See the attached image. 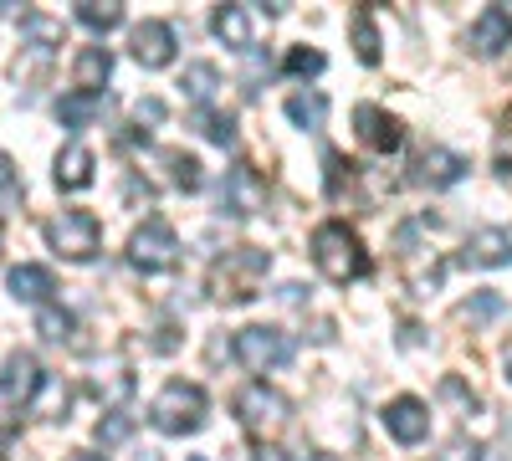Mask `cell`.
Masks as SVG:
<instances>
[{
	"mask_svg": "<svg viewBox=\"0 0 512 461\" xmlns=\"http://www.w3.org/2000/svg\"><path fill=\"white\" fill-rule=\"evenodd\" d=\"M461 262H466V267H507V262H512V226H487V231H477L472 241H466Z\"/></svg>",
	"mask_w": 512,
	"mask_h": 461,
	"instance_id": "5bb4252c",
	"label": "cell"
},
{
	"mask_svg": "<svg viewBox=\"0 0 512 461\" xmlns=\"http://www.w3.org/2000/svg\"><path fill=\"white\" fill-rule=\"evenodd\" d=\"M323 164H328V195H333V200H344V190H354V164H349L344 154H333V149H328Z\"/></svg>",
	"mask_w": 512,
	"mask_h": 461,
	"instance_id": "83f0119b",
	"label": "cell"
},
{
	"mask_svg": "<svg viewBox=\"0 0 512 461\" xmlns=\"http://www.w3.org/2000/svg\"><path fill=\"white\" fill-rule=\"evenodd\" d=\"M502 308H507V303H502V292H477L472 303H461V308H456V318H461V323H472V328H482V323L502 318Z\"/></svg>",
	"mask_w": 512,
	"mask_h": 461,
	"instance_id": "484cf974",
	"label": "cell"
},
{
	"mask_svg": "<svg viewBox=\"0 0 512 461\" xmlns=\"http://www.w3.org/2000/svg\"><path fill=\"white\" fill-rule=\"evenodd\" d=\"M349 31H354V52H359V62H379V26H374V16H369V6H359L354 16H349Z\"/></svg>",
	"mask_w": 512,
	"mask_h": 461,
	"instance_id": "44dd1931",
	"label": "cell"
},
{
	"mask_svg": "<svg viewBox=\"0 0 512 461\" xmlns=\"http://www.w3.org/2000/svg\"><path fill=\"white\" fill-rule=\"evenodd\" d=\"M287 400L277 395V390H267V385H246L241 395H236V415H241V421L251 426V431H282L287 426Z\"/></svg>",
	"mask_w": 512,
	"mask_h": 461,
	"instance_id": "ba28073f",
	"label": "cell"
},
{
	"mask_svg": "<svg viewBox=\"0 0 512 461\" xmlns=\"http://www.w3.org/2000/svg\"><path fill=\"white\" fill-rule=\"evenodd\" d=\"M292 461H338V456H328V451H303V456H292Z\"/></svg>",
	"mask_w": 512,
	"mask_h": 461,
	"instance_id": "e575fe53",
	"label": "cell"
},
{
	"mask_svg": "<svg viewBox=\"0 0 512 461\" xmlns=\"http://www.w3.org/2000/svg\"><path fill=\"white\" fill-rule=\"evenodd\" d=\"M436 461H482V446L472 441V436H456V441H446L441 446V456Z\"/></svg>",
	"mask_w": 512,
	"mask_h": 461,
	"instance_id": "1f68e13d",
	"label": "cell"
},
{
	"mask_svg": "<svg viewBox=\"0 0 512 461\" xmlns=\"http://www.w3.org/2000/svg\"><path fill=\"white\" fill-rule=\"evenodd\" d=\"M267 272H272V251L231 246L226 257H216V267H210V298L216 303H251L256 292H262Z\"/></svg>",
	"mask_w": 512,
	"mask_h": 461,
	"instance_id": "6da1fadb",
	"label": "cell"
},
{
	"mask_svg": "<svg viewBox=\"0 0 512 461\" xmlns=\"http://www.w3.org/2000/svg\"><path fill=\"white\" fill-rule=\"evenodd\" d=\"M262 200H267V185H262V175H256L251 164L226 170V180H221V216H256Z\"/></svg>",
	"mask_w": 512,
	"mask_h": 461,
	"instance_id": "9c48e42d",
	"label": "cell"
},
{
	"mask_svg": "<svg viewBox=\"0 0 512 461\" xmlns=\"http://www.w3.org/2000/svg\"><path fill=\"white\" fill-rule=\"evenodd\" d=\"M354 123H359V139H364L374 154H395L400 139H405L400 123L384 113V108H374V103H359V108H354Z\"/></svg>",
	"mask_w": 512,
	"mask_h": 461,
	"instance_id": "4fadbf2b",
	"label": "cell"
},
{
	"mask_svg": "<svg viewBox=\"0 0 512 461\" xmlns=\"http://www.w3.org/2000/svg\"><path fill=\"white\" fill-rule=\"evenodd\" d=\"M313 262L328 282H359L369 272V251L344 221H328L313 231Z\"/></svg>",
	"mask_w": 512,
	"mask_h": 461,
	"instance_id": "7a4b0ae2",
	"label": "cell"
},
{
	"mask_svg": "<svg viewBox=\"0 0 512 461\" xmlns=\"http://www.w3.org/2000/svg\"><path fill=\"white\" fill-rule=\"evenodd\" d=\"M159 159H164L169 180H175L180 190H200V185H205V175H200V159H195V154H185V149H164Z\"/></svg>",
	"mask_w": 512,
	"mask_h": 461,
	"instance_id": "603a6c76",
	"label": "cell"
},
{
	"mask_svg": "<svg viewBox=\"0 0 512 461\" xmlns=\"http://www.w3.org/2000/svg\"><path fill=\"white\" fill-rule=\"evenodd\" d=\"M466 47H472L477 57H497L502 47H512V6H492L472 21V31H466Z\"/></svg>",
	"mask_w": 512,
	"mask_h": 461,
	"instance_id": "7c38bea8",
	"label": "cell"
},
{
	"mask_svg": "<svg viewBox=\"0 0 512 461\" xmlns=\"http://www.w3.org/2000/svg\"><path fill=\"white\" fill-rule=\"evenodd\" d=\"M128 262L139 272H175L180 267V241L164 221H144L134 236H128Z\"/></svg>",
	"mask_w": 512,
	"mask_h": 461,
	"instance_id": "8992f818",
	"label": "cell"
},
{
	"mask_svg": "<svg viewBox=\"0 0 512 461\" xmlns=\"http://www.w3.org/2000/svg\"><path fill=\"white\" fill-rule=\"evenodd\" d=\"M77 21L93 26V31H113V26L123 21V6H118V0H103V6H98V0H82V6H77Z\"/></svg>",
	"mask_w": 512,
	"mask_h": 461,
	"instance_id": "4316f807",
	"label": "cell"
},
{
	"mask_svg": "<svg viewBox=\"0 0 512 461\" xmlns=\"http://www.w3.org/2000/svg\"><path fill=\"white\" fill-rule=\"evenodd\" d=\"M47 241H52V251H62L67 262H88V257H98L103 226H98V216H88V211H57V216L47 221Z\"/></svg>",
	"mask_w": 512,
	"mask_h": 461,
	"instance_id": "5b68a950",
	"label": "cell"
},
{
	"mask_svg": "<svg viewBox=\"0 0 512 461\" xmlns=\"http://www.w3.org/2000/svg\"><path fill=\"white\" fill-rule=\"evenodd\" d=\"M134 62H144V67H169L175 62V31H169V21L134 26Z\"/></svg>",
	"mask_w": 512,
	"mask_h": 461,
	"instance_id": "9a60e30c",
	"label": "cell"
},
{
	"mask_svg": "<svg viewBox=\"0 0 512 461\" xmlns=\"http://www.w3.org/2000/svg\"><path fill=\"white\" fill-rule=\"evenodd\" d=\"M287 72H297V77H318V72H323V52H313V47H292V52H287Z\"/></svg>",
	"mask_w": 512,
	"mask_h": 461,
	"instance_id": "f546056e",
	"label": "cell"
},
{
	"mask_svg": "<svg viewBox=\"0 0 512 461\" xmlns=\"http://www.w3.org/2000/svg\"><path fill=\"white\" fill-rule=\"evenodd\" d=\"M108 72H113V57H108L103 47H82V52H77V62H72V82H77V93H98L103 82H108Z\"/></svg>",
	"mask_w": 512,
	"mask_h": 461,
	"instance_id": "d6986e66",
	"label": "cell"
},
{
	"mask_svg": "<svg viewBox=\"0 0 512 461\" xmlns=\"http://www.w3.org/2000/svg\"><path fill=\"white\" fill-rule=\"evenodd\" d=\"M502 369H507V374H502V380H507V385H512V349H507V354H502Z\"/></svg>",
	"mask_w": 512,
	"mask_h": 461,
	"instance_id": "d590c367",
	"label": "cell"
},
{
	"mask_svg": "<svg viewBox=\"0 0 512 461\" xmlns=\"http://www.w3.org/2000/svg\"><path fill=\"white\" fill-rule=\"evenodd\" d=\"M36 328L47 333V339H57V344H62L67 333H72V318H67V313H57V308H41V313H36Z\"/></svg>",
	"mask_w": 512,
	"mask_h": 461,
	"instance_id": "4dcf8cb0",
	"label": "cell"
},
{
	"mask_svg": "<svg viewBox=\"0 0 512 461\" xmlns=\"http://www.w3.org/2000/svg\"><path fill=\"white\" fill-rule=\"evenodd\" d=\"M384 431H390L400 446H420L425 436H431V410H425L415 395H400L384 405Z\"/></svg>",
	"mask_w": 512,
	"mask_h": 461,
	"instance_id": "30bf717a",
	"label": "cell"
},
{
	"mask_svg": "<svg viewBox=\"0 0 512 461\" xmlns=\"http://www.w3.org/2000/svg\"><path fill=\"white\" fill-rule=\"evenodd\" d=\"M195 129H200L210 144H221V149H231V144H236V118H231V113L200 108V113H195Z\"/></svg>",
	"mask_w": 512,
	"mask_h": 461,
	"instance_id": "cb8c5ba5",
	"label": "cell"
},
{
	"mask_svg": "<svg viewBox=\"0 0 512 461\" xmlns=\"http://www.w3.org/2000/svg\"><path fill=\"white\" fill-rule=\"evenodd\" d=\"M98 113H103V93H67L57 103V118L67 123V129H82V123L98 118Z\"/></svg>",
	"mask_w": 512,
	"mask_h": 461,
	"instance_id": "7402d4cb",
	"label": "cell"
},
{
	"mask_svg": "<svg viewBox=\"0 0 512 461\" xmlns=\"http://www.w3.org/2000/svg\"><path fill=\"white\" fill-rule=\"evenodd\" d=\"M180 88L195 98V103H210V98H216V88H221V72L216 67H210V62H190L185 67V82H180Z\"/></svg>",
	"mask_w": 512,
	"mask_h": 461,
	"instance_id": "d4e9b609",
	"label": "cell"
},
{
	"mask_svg": "<svg viewBox=\"0 0 512 461\" xmlns=\"http://www.w3.org/2000/svg\"><path fill=\"white\" fill-rule=\"evenodd\" d=\"M16 205H21V170L0 154V216L16 211Z\"/></svg>",
	"mask_w": 512,
	"mask_h": 461,
	"instance_id": "f1b7e54d",
	"label": "cell"
},
{
	"mask_svg": "<svg viewBox=\"0 0 512 461\" xmlns=\"http://www.w3.org/2000/svg\"><path fill=\"white\" fill-rule=\"evenodd\" d=\"M164 118V103L159 98H139V108H134V123H139V129H144V123H159ZM149 134V129H144Z\"/></svg>",
	"mask_w": 512,
	"mask_h": 461,
	"instance_id": "836d02e7",
	"label": "cell"
},
{
	"mask_svg": "<svg viewBox=\"0 0 512 461\" xmlns=\"http://www.w3.org/2000/svg\"><path fill=\"white\" fill-rule=\"evenodd\" d=\"M190 461H205V456H190Z\"/></svg>",
	"mask_w": 512,
	"mask_h": 461,
	"instance_id": "74e56055",
	"label": "cell"
},
{
	"mask_svg": "<svg viewBox=\"0 0 512 461\" xmlns=\"http://www.w3.org/2000/svg\"><path fill=\"white\" fill-rule=\"evenodd\" d=\"M149 421L164 431V436H185V431H200L205 426V390L200 385H185V380H169L154 405H149Z\"/></svg>",
	"mask_w": 512,
	"mask_h": 461,
	"instance_id": "3957f363",
	"label": "cell"
},
{
	"mask_svg": "<svg viewBox=\"0 0 512 461\" xmlns=\"http://www.w3.org/2000/svg\"><path fill=\"white\" fill-rule=\"evenodd\" d=\"M93 149L88 144H67L62 154H57V185L62 190H88L93 185Z\"/></svg>",
	"mask_w": 512,
	"mask_h": 461,
	"instance_id": "e0dca14e",
	"label": "cell"
},
{
	"mask_svg": "<svg viewBox=\"0 0 512 461\" xmlns=\"http://www.w3.org/2000/svg\"><path fill=\"white\" fill-rule=\"evenodd\" d=\"M231 354H236V364H241V369L267 374V369H282V364L292 359V339H287L282 328L251 323V328H241L236 339H231Z\"/></svg>",
	"mask_w": 512,
	"mask_h": 461,
	"instance_id": "277c9868",
	"label": "cell"
},
{
	"mask_svg": "<svg viewBox=\"0 0 512 461\" xmlns=\"http://www.w3.org/2000/svg\"><path fill=\"white\" fill-rule=\"evenodd\" d=\"M67 461H108V456H88V451H77V456H67Z\"/></svg>",
	"mask_w": 512,
	"mask_h": 461,
	"instance_id": "8d00e7d4",
	"label": "cell"
},
{
	"mask_svg": "<svg viewBox=\"0 0 512 461\" xmlns=\"http://www.w3.org/2000/svg\"><path fill=\"white\" fill-rule=\"evenodd\" d=\"M267 26H272V11H267V6H221V11H216V36L226 41L231 52L262 47Z\"/></svg>",
	"mask_w": 512,
	"mask_h": 461,
	"instance_id": "52a82bcc",
	"label": "cell"
},
{
	"mask_svg": "<svg viewBox=\"0 0 512 461\" xmlns=\"http://www.w3.org/2000/svg\"><path fill=\"white\" fill-rule=\"evenodd\" d=\"M41 364H36V354H11L6 359V374H0V395H6V405H31L36 395H41Z\"/></svg>",
	"mask_w": 512,
	"mask_h": 461,
	"instance_id": "8fae6325",
	"label": "cell"
},
{
	"mask_svg": "<svg viewBox=\"0 0 512 461\" xmlns=\"http://www.w3.org/2000/svg\"><path fill=\"white\" fill-rule=\"evenodd\" d=\"M287 118L297 123V129H323L328 123V98L323 93H292L287 98Z\"/></svg>",
	"mask_w": 512,
	"mask_h": 461,
	"instance_id": "ffe728a7",
	"label": "cell"
},
{
	"mask_svg": "<svg viewBox=\"0 0 512 461\" xmlns=\"http://www.w3.org/2000/svg\"><path fill=\"white\" fill-rule=\"evenodd\" d=\"M6 287L16 292L21 303H41V308H47V298H52V292H57L52 272H47V267H31V262H26V267H11Z\"/></svg>",
	"mask_w": 512,
	"mask_h": 461,
	"instance_id": "ac0fdd59",
	"label": "cell"
},
{
	"mask_svg": "<svg viewBox=\"0 0 512 461\" xmlns=\"http://www.w3.org/2000/svg\"><path fill=\"white\" fill-rule=\"evenodd\" d=\"M123 436H128V415H123V410H113L108 421L98 426V441H123Z\"/></svg>",
	"mask_w": 512,
	"mask_h": 461,
	"instance_id": "d6a6232c",
	"label": "cell"
},
{
	"mask_svg": "<svg viewBox=\"0 0 512 461\" xmlns=\"http://www.w3.org/2000/svg\"><path fill=\"white\" fill-rule=\"evenodd\" d=\"M461 175H466V159L451 149H425L415 159V180H425V185H456Z\"/></svg>",
	"mask_w": 512,
	"mask_h": 461,
	"instance_id": "2e32d148",
	"label": "cell"
}]
</instances>
